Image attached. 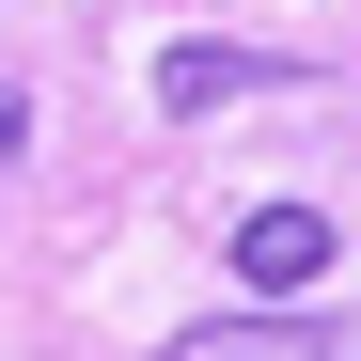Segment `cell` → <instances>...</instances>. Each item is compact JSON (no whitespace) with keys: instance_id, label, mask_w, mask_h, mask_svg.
I'll list each match as a JSON object with an SVG mask.
<instances>
[{"instance_id":"cell-1","label":"cell","mask_w":361,"mask_h":361,"mask_svg":"<svg viewBox=\"0 0 361 361\" xmlns=\"http://www.w3.org/2000/svg\"><path fill=\"white\" fill-rule=\"evenodd\" d=\"M235 283H252V298H314L330 283V220L314 204H252V220H235Z\"/></svg>"},{"instance_id":"cell-2","label":"cell","mask_w":361,"mask_h":361,"mask_svg":"<svg viewBox=\"0 0 361 361\" xmlns=\"http://www.w3.org/2000/svg\"><path fill=\"white\" fill-rule=\"evenodd\" d=\"M157 361H361L345 314H220V330H173Z\"/></svg>"},{"instance_id":"cell-3","label":"cell","mask_w":361,"mask_h":361,"mask_svg":"<svg viewBox=\"0 0 361 361\" xmlns=\"http://www.w3.org/2000/svg\"><path fill=\"white\" fill-rule=\"evenodd\" d=\"M252 79H283L267 47H220V32L204 47H157V110H220V94H252Z\"/></svg>"},{"instance_id":"cell-4","label":"cell","mask_w":361,"mask_h":361,"mask_svg":"<svg viewBox=\"0 0 361 361\" xmlns=\"http://www.w3.org/2000/svg\"><path fill=\"white\" fill-rule=\"evenodd\" d=\"M16 157H32V94L0 79V173H16Z\"/></svg>"}]
</instances>
